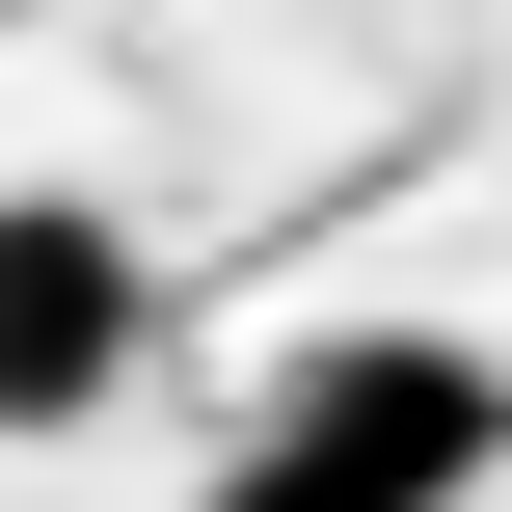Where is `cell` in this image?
<instances>
[{
    "mask_svg": "<svg viewBox=\"0 0 512 512\" xmlns=\"http://www.w3.org/2000/svg\"><path fill=\"white\" fill-rule=\"evenodd\" d=\"M135 351H162V270H135V216H81V189H0V432L54 459V432H108L135 405Z\"/></svg>",
    "mask_w": 512,
    "mask_h": 512,
    "instance_id": "6da1fadb",
    "label": "cell"
},
{
    "mask_svg": "<svg viewBox=\"0 0 512 512\" xmlns=\"http://www.w3.org/2000/svg\"><path fill=\"white\" fill-rule=\"evenodd\" d=\"M270 432H324V459H378V486L486 512V459H512V378L459 351V324H351V351H297V405H270Z\"/></svg>",
    "mask_w": 512,
    "mask_h": 512,
    "instance_id": "7a4b0ae2",
    "label": "cell"
},
{
    "mask_svg": "<svg viewBox=\"0 0 512 512\" xmlns=\"http://www.w3.org/2000/svg\"><path fill=\"white\" fill-rule=\"evenodd\" d=\"M216 512H432V486H378V459H324V432H270V459H216Z\"/></svg>",
    "mask_w": 512,
    "mask_h": 512,
    "instance_id": "3957f363",
    "label": "cell"
}]
</instances>
